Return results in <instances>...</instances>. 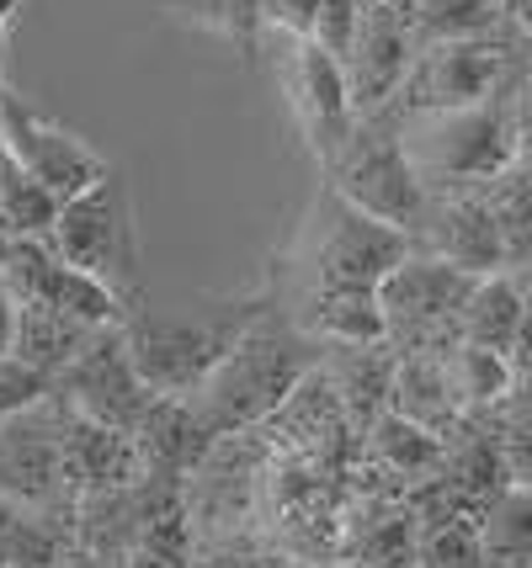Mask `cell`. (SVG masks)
I'll use <instances>...</instances> for the list:
<instances>
[{
  "label": "cell",
  "mask_w": 532,
  "mask_h": 568,
  "mask_svg": "<svg viewBox=\"0 0 532 568\" xmlns=\"http://www.w3.org/2000/svg\"><path fill=\"white\" fill-rule=\"evenodd\" d=\"M320 362H325V346L309 335L304 324L282 329L272 320H255L224 351V362L187 394V409H192V420L203 425L208 442L213 436H234L245 425L272 420Z\"/></svg>",
  "instance_id": "6da1fadb"
},
{
  "label": "cell",
  "mask_w": 532,
  "mask_h": 568,
  "mask_svg": "<svg viewBox=\"0 0 532 568\" xmlns=\"http://www.w3.org/2000/svg\"><path fill=\"white\" fill-rule=\"evenodd\" d=\"M261 320V308H224V314H123V341L139 377L160 398H187L224 351Z\"/></svg>",
  "instance_id": "7a4b0ae2"
},
{
  "label": "cell",
  "mask_w": 532,
  "mask_h": 568,
  "mask_svg": "<svg viewBox=\"0 0 532 568\" xmlns=\"http://www.w3.org/2000/svg\"><path fill=\"white\" fill-rule=\"evenodd\" d=\"M405 154L426 192H458L474 181H495L516 160V133L484 101V106H453V112H410L400 128Z\"/></svg>",
  "instance_id": "3957f363"
},
{
  "label": "cell",
  "mask_w": 532,
  "mask_h": 568,
  "mask_svg": "<svg viewBox=\"0 0 532 568\" xmlns=\"http://www.w3.org/2000/svg\"><path fill=\"white\" fill-rule=\"evenodd\" d=\"M325 186L335 197H347L352 207H362V213L405 229V234H415L426 223L431 207L426 181L415 175L405 139H400V128L389 118H357L352 139L325 165Z\"/></svg>",
  "instance_id": "277c9868"
},
{
  "label": "cell",
  "mask_w": 532,
  "mask_h": 568,
  "mask_svg": "<svg viewBox=\"0 0 532 568\" xmlns=\"http://www.w3.org/2000/svg\"><path fill=\"white\" fill-rule=\"evenodd\" d=\"M49 240L59 250V261L102 276L123 297H133V287H139V229H133V197H128V181L118 165L102 181H91L86 192L59 202Z\"/></svg>",
  "instance_id": "5b68a950"
},
{
  "label": "cell",
  "mask_w": 532,
  "mask_h": 568,
  "mask_svg": "<svg viewBox=\"0 0 532 568\" xmlns=\"http://www.w3.org/2000/svg\"><path fill=\"white\" fill-rule=\"evenodd\" d=\"M53 398L76 415H91V420H107L118 430H133L150 420V409L160 404L150 383L139 377L133 356H128L123 324H102L86 335V346L53 372Z\"/></svg>",
  "instance_id": "8992f818"
},
{
  "label": "cell",
  "mask_w": 532,
  "mask_h": 568,
  "mask_svg": "<svg viewBox=\"0 0 532 568\" xmlns=\"http://www.w3.org/2000/svg\"><path fill=\"white\" fill-rule=\"evenodd\" d=\"M480 276L442 261V255H415L379 282V303L389 314V341H415V351H431L436 341H458V308Z\"/></svg>",
  "instance_id": "52a82bcc"
},
{
  "label": "cell",
  "mask_w": 532,
  "mask_h": 568,
  "mask_svg": "<svg viewBox=\"0 0 532 568\" xmlns=\"http://www.w3.org/2000/svg\"><path fill=\"white\" fill-rule=\"evenodd\" d=\"M410 250H415V234L362 213L325 186L320 234H314V282L320 287H379Z\"/></svg>",
  "instance_id": "ba28073f"
},
{
  "label": "cell",
  "mask_w": 532,
  "mask_h": 568,
  "mask_svg": "<svg viewBox=\"0 0 532 568\" xmlns=\"http://www.w3.org/2000/svg\"><path fill=\"white\" fill-rule=\"evenodd\" d=\"M0 139L11 144V154L22 160L32 181L49 192L53 202L86 192L91 181H102L112 171V160L80 139L76 128H59L53 118H43L27 97H17L11 85H0Z\"/></svg>",
  "instance_id": "9c48e42d"
},
{
  "label": "cell",
  "mask_w": 532,
  "mask_h": 568,
  "mask_svg": "<svg viewBox=\"0 0 532 568\" xmlns=\"http://www.w3.org/2000/svg\"><path fill=\"white\" fill-rule=\"evenodd\" d=\"M282 97H288V112H293V123H299V133H304L309 154H314L320 171H325L357 128L352 91H347L341 59H335L330 49H320L314 38H288Z\"/></svg>",
  "instance_id": "30bf717a"
},
{
  "label": "cell",
  "mask_w": 532,
  "mask_h": 568,
  "mask_svg": "<svg viewBox=\"0 0 532 568\" xmlns=\"http://www.w3.org/2000/svg\"><path fill=\"white\" fill-rule=\"evenodd\" d=\"M415 53H421V38H415V27H410L400 0H379V6L362 11L352 49L341 53L357 118H383L400 101Z\"/></svg>",
  "instance_id": "8fae6325"
},
{
  "label": "cell",
  "mask_w": 532,
  "mask_h": 568,
  "mask_svg": "<svg viewBox=\"0 0 532 568\" xmlns=\"http://www.w3.org/2000/svg\"><path fill=\"white\" fill-rule=\"evenodd\" d=\"M506 74V53L490 38H453V43H421L400 101L410 112H453L484 106Z\"/></svg>",
  "instance_id": "7c38bea8"
},
{
  "label": "cell",
  "mask_w": 532,
  "mask_h": 568,
  "mask_svg": "<svg viewBox=\"0 0 532 568\" xmlns=\"http://www.w3.org/2000/svg\"><path fill=\"white\" fill-rule=\"evenodd\" d=\"M59 452H64V495L70 499L133 489L139 478H150L144 446H139L133 430H118V425H107V420L76 415L64 404H59Z\"/></svg>",
  "instance_id": "4fadbf2b"
},
{
  "label": "cell",
  "mask_w": 532,
  "mask_h": 568,
  "mask_svg": "<svg viewBox=\"0 0 532 568\" xmlns=\"http://www.w3.org/2000/svg\"><path fill=\"white\" fill-rule=\"evenodd\" d=\"M53 394L38 409L0 420V499L49 510L64 495V452H59V409Z\"/></svg>",
  "instance_id": "5bb4252c"
},
{
  "label": "cell",
  "mask_w": 532,
  "mask_h": 568,
  "mask_svg": "<svg viewBox=\"0 0 532 568\" xmlns=\"http://www.w3.org/2000/svg\"><path fill=\"white\" fill-rule=\"evenodd\" d=\"M431 223V255L453 261L463 272H501L511 261L506 250V229L495 219V207L480 197H442L436 207H426Z\"/></svg>",
  "instance_id": "9a60e30c"
},
{
  "label": "cell",
  "mask_w": 532,
  "mask_h": 568,
  "mask_svg": "<svg viewBox=\"0 0 532 568\" xmlns=\"http://www.w3.org/2000/svg\"><path fill=\"white\" fill-rule=\"evenodd\" d=\"M304 329L320 346H383L389 314L379 303V287H314Z\"/></svg>",
  "instance_id": "2e32d148"
},
{
  "label": "cell",
  "mask_w": 532,
  "mask_h": 568,
  "mask_svg": "<svg viewBox=\"0 0 532 568\" xmlns=\"http://www.w3.org/2000/svg\"><path fill=\"white\" fill-rule=\"evenodd\" d=\"M522 314H528V297L516 293V282H506L501 272H484L469 287L463 308H458V341L484 346V351H506Z\"/></svg>",
  "instance_id": "e0dca14e"
},
{
  "label": "cell",
  "mask_w": 532,
  "mask_h": 568,
  "mask_svg": "<svg viewBox=\"0 0 532 568\" xmlns=\"http://www.w3.org/2000/svg\"><path fill=\"white\" fill-rule=\"evenodd\" d=\"M389 409H400V415L431 425V430H442L453 415H463L458 398H453V383H448L442 356H431V351L400 356V362H394V383H389Z\"/></svg>",
  "instance_id": "ac0fdd59"
},
{
  "label": "cell",
  "mask_w": 532,
  "mask_h": 568,
  "mask_svg": "<svg viewBox=\"0 0 532 568\" xmlns=\"http://www.w3.org/2000/svg\"><path fill=\"white\" fill-rule=\"evenodd\" d=\"M484 558L501 568H532V484H501L480 505Z\"/></svg>",
  "instance_id": "d6986e66"
},
{
  "label": "cell",
  "mask_w": 532,
  "mask_h": 568,
  "mask_svg": "<svg viewBox=\"0 0 532 568\" xmlns=\"http://www.w3.org/2000/svg\"><path fill=\"white\" fill-rule=\"evenodd\" d=\"M368 446H373V457H379L389 473H400V478H426V473L442 468V442H436V430L421 420H410L400 409H383L379 420L368 425Z\"/></svg>",
  "instance_id": "ffe728a7"
},
{
  "label": "cell",
  "mask_w": 532,
  "mask_h": 568,
  "mask_svg": "<svg viewBox=\"0 0 532 568\" xmlns=\"http://www.w3.org/2000/svg\"><path fill=\"white\" fill-rule=\"evenodd\" d=\"M86 324H76L70 314H59L53 303H17V356H27L38 372H59L80 346H86Z\"/></svg>",
  "instance_id": "44dd1931"
},
{
  "label": "cell",
  "mask_w": 532,
  "mask_h": 568,
  "mask_svg": "<svg viewBox=\"0 0 532 568\" xmlns=\"http://www.w3.org/2000/svg\"><path fill=\"white\" fill-rule=\"evenodd\" d=\"M421 43H453V38H490L506 17V0H400Z\"/></svg>",
  "instance_id": "7402d4cb"
},
{
  "label": "cell",
  "mask_w": 532,
  "mask_h": 568,
  "mask_svg": "<svg viewBox=\"0 0 532 568\" xmlns=\"http://www.w3.org/2000/svg\"><path fill=\"white\" fill-rule=\"evenodd\" d=\"M442 367H448L458 409H490V404H501L511 394L506 351H484V346H469V341H453V346L442 351Z\"/></svg>",
  "instance_id": "603a6c76"
},
{
  "label": "cell",
  "mask_w": 532,
  "mask_h": 568,
  "mask_svg": "<svg viewBox=\"0 0 532 568\" xmlns=\"http://www.w3.org/2000/svg\"><path fill=\"white\" fill-rule=\"evenodd\" d=\"M38 303H53L59 314H70L76 324H86V329H102V324H123L128 314V297L112 287V282H102V276L80 272V266H70V261H59V272H53L49 293L38 297Z\"/></svg>",
  "instance_id": "cb8c5ba5"
},
{
  "label": "cell",
  "mask_w": 532,
  "mask_h": 568,
  "mask_svg": "<svg viewBox=\"0 0 532 568\" xmlns=\"http://www.w3.org/2000/svg\"><path fill=\"white\" fill-rule=\"evenodd\" d=\"M53 272H59V250L49 234H17L0 255V293H11L17 303H38L49 293Z\"/></svg>",
  "instance_id": "d4e9b609"
},
{
  "label": "cell",
  "mask_w": 532,
  "mask_h": 568,
  "mask_svg": "<svg viewBox=\"0 0 532 568\" xmlns=\"http://www.w3.org/2000/svg\"><path fill=\"white\" fill-rule=\"evenodd\" d=\"M501 192H495V219L506 229V250L511 255H532V160H511V171L495 175Z\"/></svg>",
  "instance_id": "484cf974"
},
{
  "label": "cell",
  "mask_w": 532,
  "mask_h": 568,
  "mask_svg": "<svg viewBox=\"0 0 532 568\" xmlns=\"http://www.w3.org/2000/svg\"><path fill=\"white\" fill-rule=\"evenodd\" d=\"M118 568H192V537L181 526V510H171L165 520H144Z\"/></svg>",
  "instance_id": "4316f807"
},
{
  "label": "cell",
  "mask_w": 532,
  "mask_h": 568,
  "mask_svg": "<svg viewBox=\"0 0 532 568\" xmlns=\"http://www.w3.org/2000/svg\"><path fill=\"white\" fill-rule=\"evenodd\" d=\"M484 542H480V526L448 516L442 526H431L426 537L415 542V568H484Z\"/></svg>",
  "instance_id": "83f0119b"
},
{
  "label": "cell",
  "mask_w": 532,
  "mask_h": 568,
  "mask_svg": "<svg viewBox=\"0 0 532 568\" xmlns=\"http://www.w3.org/2000/svg\"><path fill=\"white\" fill-rule=\"evenodd\" d=\"M171 6L234 49H251L261 32V0H171Z\"/></svg>",
  "instance_id": "f1b7e54d"
},
{
  "label": "cell",
  "mask_w": 532,
  "mask_h": 568,
  "mask_svg": "<svg viewBox=\"0 0 532 568\" xmlns=\"http://www.w3.org/2000/svg\"><path fill=\"white\" fill-rule=\"evenodd\" d=\"M49 394H53L49 372H38L17 351H0V420L6 415H22V409H38Z\"/></svg>",
  "instance_id": "f546056e"
},
{
  "label": "cell",
  "mask_w": 532,
  "mask_h": 568,
  "mask_svg": "<svg viewBox=\"0 0 532 568\" xmlns=\"http://www.w3.org/2000/svg\"><path fill=\"white\" fill-rule=\"evenodd\" d=\"M362 11H368V0H320V17H314V32H309V38L341 59V53L352 49Z\"/></svg>",
  "instance_id": "4dcf8cb0"
},
{
  "label": "cell",
  "mask_w": 532,
  "mask_h": 568,
  "mask_svg": "<svg viewBox=\"0 0 532 568\" xmlns=\"http://www.w3.org/2000/svg\"><path fill=\"white\" fill-rule=\"evenodd\" d=\"M320 17V0H261V27H272L282 38H309Z\"/></svg>",
  "instance_id": "1f68e13d"
},
{
  "label": "cell",
  "mask_w": 532,
  "mask_h": 568,
  "mask_svg": "<svg viewBox=\"0 0 532 568\" xmlns=\"http://www.w3.org/2000/svg\"><path fill=\"white\" fill-rule=\"evenodd\" d=\"M501 463H506L511 484H532V430H511L506 452H501Z\"/></svg>",
  "instance_id": "d6a6232c"
},
{
  "label": "cell",
  "mask_w": 532,
  "mask_h": 568,
  "mask_svg": "<svg viewBox=\"0 0 532 568\" xmlns=\"http://www.w3.org/2000/svg\"><path fill=\"white\" fill-rule=\"evenodd\" d=\"M506 362H511V372H532V308L522 314V324H516V335H511Z\"/></svg>",
  "instance_id": "836d02e7"
},
{
  "label": "cell",
  "mask_w": 532,
  "mask_h": 568,
  "mask_svg": "<svg viewBox=\"0 0 532 568\" xmlns=\"http://www.w3.org/2000/svg\"><path fill=\"white\" fill-rule=\"evenodd\" d=\"M27 505H11V499H0V568L11 558V537H17V520H22Z\"/></svg>",
  "instance_id": "e575fe53"
},
{
  "label": "cell",
  "mask_w": 532,
  "mask_h": 568,
  "mask_svg": "<svg viewBox=\"0 0 532 568\" xmlns=\"http://www.w3.org/2000/svg\"><path fill=\"white\" fill-rule=\"evenodd\" d=\"M59 568H118L112 564V558H107V552H97V547H70V552H64V564Z\"/></svg>",
  "instance_id": "d590c367"
},
{
  "label": "cell",
  "mask_w": 532,
  "mask_h": 568,
  "mask_svg": "<svg viewBox=\"0 0 532 568\" xmlns=\"http://www.w3.org/2000/svg\"><path fill=\"white\" fill-rule=\"evenodd\" d=\"M511 404H516V415L532 420V372H511Z\"/></svg>",
  "instance_id": "8d00e7d4"
},
{
  "label": "cell",
  "mask_w": 532,
  "mask_h": 568,
  "mask_svg": "<svg viewBox=\"0 0 532 568\" xmlns=\"http://www.w3.org/2000/svg\"><path fill=\"white\" fill-rule=\"evenodd\" d=\"M17 346V297L0 293V351Z\"/></svg>",
  "instance_id": "74e56055"
},
{
  "label": "cell",
  "mask_w": 532,
  "mask_h": 568,
  "mask_svg": "<svg viewBox=\"0 0 532 568\" xmlns=\"http://www.w3.org/2000/svg\"><path fill=\"white\" fill-rule=\"evenodd\" d=\"M11 240H17V229H11V223L0 219V255H6V245H11Z\"/></svg>",
  "instance_id": "f35d334b"
},
{
  "label": "cell",
  "mask_w": 532,
  "mask_h": 568,
  "mask_svg": "<svg viewBox=\"0 0 532 568\" xmlns=\"http://www.w3.org/2000/svg\"><path fill=\"white\" fill-rule=\"evenodd\" d=\"M511 6H516V17H522V22L532 27V0H511Z\"/></svg>",
  "instance_id": "ab89813d"
},
{
  "label": "cell",
  "mask_w": 532,
  "mask_h": 568,
  "mask_svg": "<svg viewBox=\"0 0 532 568\" xmlns=\"http://www.w3.org/2000/svg\"><path fill=\"white\" fill-rule=\"evenodd\" d=\"M293 568H325V564H293Z\"/></svg>",
  "instance_id": "60d3db41"
},
{
  "label": "cell",
  "mask_w": 532,
  "mask_h": 568,
  "mask_svg": "<svg viewBox=\"0 0 532 568\" xmlns=\"http://www.w3.org/2000/svg\"><path fill=\"white\" fill-rule=\"evenodd\" d=\"M368 6H379V0H368Z\"/></svg>",
  "instance_id": "b9f144b4"
}]
</instances>
